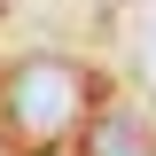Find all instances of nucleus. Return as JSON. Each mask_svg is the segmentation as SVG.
<instances>
[{"instance_id":"nucleus-1","label":"nucleus","mask_w":156,"mask_h":156,"mask_svg":"<svg viewBox=\"0 0 156 156\" xmlns=\"http://www.w3.org/2000/svg\"><path fill=\"white\" fill-rule=\"evenodd\" d=\"M94 109V78L70 55H23L0 70V125L23 156H55Z\"/></svg>"},{"instance_id":"nucleus-2","label":"nucleus","mask_w":156,"mask_h":156,"mask_svg":"<svg viewBox=\"0 0 156 156\" xmlns=\"http://www.w3.org/2000/svg\"><path fill=\"white\" fill-rule=\"evenodd\" d=\"M78 148L86 156H156V133L133 109H101V117H86V140H78Z\"/></svg>"}]
</instances>
